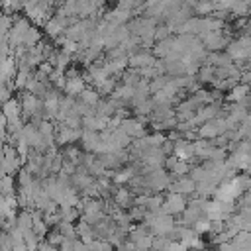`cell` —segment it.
<instances>
[{
  "label": "cell",
  "mask_w": 251,
  "mask_h": 251,
  "mask_svg": "<svg viewBox=\"0 0 251 251\" xmlns=\"http://www.w3.org/2000/svg\"><path fill=\"white\" fill-rule=\"evenodd\" d=\"M188 202H186V196L180 194V192H169L165 196V204H163V212L171 214V216H176V214H182L186 210Z\"/></svg>",
  "instance_id": "6da1fadb"
},
{
  "label": "cell",
  "mask_w": 251,
  "mask_h": 251,
  "mask_svg": "<svg viewBox=\"0 0 251 251\" xmlns=\"http://www.w3.org/2000/svg\"><path fill=\"white\" fill-rule=\"evenodd\" d=\"M227 53L233 61H247L251 55V37H239L233 43H229Z\"/></svg>",
  "instance_id": "7a4b0ae2"
},
{
  "label": "cell",
  "mask_w": 251,
  "mask_h": 251,
  "mask_svg": "<svg viewBox=\"0 0 251 251\" xmlns=\"http://www.w3.org/2000/svg\"><path fill=\"white\" fill-rule=\"evenodd\" d=\"M84 88H86V78H82V76L78 75V71L71 69V71L67 73L65 94H69V96H80V94L84 92Z\"/></svg>",
  "instance_id": "3957f363"
},
{
  "label": "cell",
  "mask_w": 251,
  "mask_h": 251,
  "mask_svg": "<svg viewBox=\"0 0 251 251\" xmlns=\"http://www.w3.org/2000/svg\"><path fill=\"white\" fill-rule=\"evenodd\" d=\"M112 200H114V204L118 206V208H122V210H129L133 204H135V194L131 192V188H127V186H116V190H114V194H112Z\"/></svg>",
  "instance_id": "277c9868"
},
{
  "label": "cell",
  "mask_w": 251,
  "mask_h": 251,
  "mask_svg": "<svg viewBox=\"0 0 251 251\" xmlns=\"http://www.w3.org/2000/svg\"><path fill=\"white\" fill-rule=\"evenodd\" d=\"M196 186H198V182L190 175L188 176H178L171 182L169 192H180V194L188 196V194H196Z\"/></svg>",
  "instance_id": "5b68a950"
},
{
  "label": "cell",
  "mask_w": 251,
  "mask_h": 251,
  "mask_svg": "<svg viewBox=\"0 0 251 251\" xmlns=\"http://www.w3.org/2000/svg\"><path fill=\"white\" fill-rule=\"evenodd\" d=\"M202 41H204V45H206L210 51H220L222 47H226V45L229 43V39H227L224 33H220V31L204 33V35H202Z\"/></svg>",
  "instance_id": "8992f818"
},
{
  "label": "cell",
  "mask_w": 251,
  "mask_h": 251,
  "mask_svg": "<svg viewBox=\"0 0 251 251\" xmlns=\"http://www.w3.org/2000/svg\"><path fill=\"white\" fill-rule=\"evenodd\" d=\"M153 65H157V61L145 49H141V51H137L129 57V67L131 69H145V67H153Z\"/></svg>",
  "instance_id": "52a82bcc"
},
{
  "label": "cell",
  "mask_w": 251,
  "mask_h": 251,
  "mask_svg": "<svg viewBox=\"0 0 251 251\" xmlns=\"http://www.w3.org/2000/svg\"><path fill=\"white\" fill-rule=\"evenodd\" d=\"M2 116H4L6 120H20V118L24 116L22 102H20V100H16V98L6 100V102H4V112H2Z\"/></svg>",
  "instance_id": "ba28073f"
},
{
  "label": "cell",
  "mask_w": 251,
  "mask_h": 251,
  "mask_svg": "<svg viewBox=\"0 0 251 251\" xmlns=\"http://www.w3.org/2000/svg\"><path fill=\"white\" fill-rule=\"evenodd\" d=\"M249 92H251V86H249L247 82H237V84L229 90L227 100H229V102H241V100H245V98L249 96Z\"/></svg>",
  "instance_id": "9c48e42d"
},
{
  "label": "cell",
  "mask_w": 251,
  "mask_h": 251,
  "mask_svg": "<svg viewBox=\"0 0 251 251\" xmlns=\"http://www.w3.org/2000/svg\"><path fill=\"white\" fill-rule=\"evenodd\" d=\"M76 233H78V237H80L84 243H90V241L96 239L94 226H90V224L84 222V220H78V224H76Z\"/></svg>",
  "instance_id": "30bf717a"
},
{
  "label": "cell",
  "mask_w": 251,
  "mask_h": 251,
  "mask_svg": "<svg viewBox=\"0 0 251 251\" xmlns=\"http://www.w3.org/2000/svg\"><path fill=\"white\" fill-rule=\"evenodd\" d=\"M16 226L22 229V231H27V229H31L33 227V212L31 210H22V212H18V216H16Z\"/></svg>",
  "instance_id": "8fae6325"
},
{
  "label": "cell",
  "mask_w": 251,
  "mask_h": 251,
  "mask_svg": "<svg viewBox=\"0 0 251 251\" xmlns=\"http://www.w3.org/2000/svg\"><path fill=\"white\" fill-rule=\"evenodd\" d=\"M76 98H78L80 102H84L86 106H92V108H96V104L102 100V98H100V92H98L96 88H88V86H86L84 92H82L80 96H76Z\"/></svg>",
  "instance_id": "7c38bea8"
},
{
  "label": "cell",
  "mask_w": 251,
  "mask_h": 251,
  "mask_svg": "<svg viewBox=\"0 0 251 251\" xmlns=\"http://www.w3.org/2000/svg\"><path fill=\"white\" fill-rule=\"evenodd\" d=\"M41 241H43V239H41L33 229L24 231V243H25V247H27L29 251H37L39 245H41Z\"/></svg>",
  "instance_id": "4fadbf2b"
},
{
  "label": "cell",
  "mask_w": 251,
  "mask_h": 251,
  "mask_svg": "<svg viewBox=\"0 0 251 251\" xmlns=\"http://www.w3.org/2000/svg\"><path fill=\"white\" fill-rule=\"evenodd\" d=\"M2 194L4 196H16V178H14V175H4V178H2Z\"/></svg>",
  "instance_id": "5bb4252c"
},
{
  "label": "cell",
  "mask_w": 251,
  "mask_h": 251,
  "mask_svg": "<svg viewBox=\"0 0 251 251\" xmlns=\"http://www.w3.org/2000/svg\"><path fill=\"white\" fill-rule=\"evenodd\" d=\"M86 245H88L90 251H114V249H116L108 239H98V237H96L94 241L86 243Z\"/></svg>",
  "instance_id": "9a60e30c"
},
{
  "label": "cell",
  "mask_w": 251,
  "mask_h": 251,
  "mask_svg": "<svg viewBox=\"0 0 251 251\" xmlns=\"http://www.w3.org/2000/svg\"><path fill=\"white\" fill-rule=\"evenodd\" d=\"M45 239H47L49 243H53V245L61 247V245H63V241H65L67 237H65V235L61 233V229L55 226V227H51V229H49V233H47V237H45Z\"/></svg>",
  "instance_id": "2e32d148"
},
{
  "label": "cell",
  "mask_w": 251,
  "mask_h": 251,
  "mask_svg": "<svg viewBox=\"0 0 251 251\" xmlns=\"http://www.w3.org/2000/svg\"><path fill=\"white\" fill-rule=\"evenodd\" d=\"M192 227H194L200 235H202V233H212V220H210L208 216H202V218H200Z\"/></svg>",
  "instance_id": "e0dca14e"
},
{
  "label": "cell",
  "mask_w": 251,
  "mask_h": 251,
  "mask_svg": "<svg viewBox=\"0 0 251 251\" xmlns=\"http://www.w3.org/2000/svg\"><path fill=\"white\" fill-rule=\"evenodd\" d=\"M0 251H14V239L10 231H4L0 237Z\"/></svg>",
  "instance_id": "ac0fdd59"
},
{
  "label": "cell",
  "mask_w": 251,
  "mask_h": 251,
  "mask_svg": "<svg viewBox=\"0 0 251 251\" xmlns=\"http://www.w3.org/2000/svg\"><path fill=\"white\" fill-rule=\"evenodd\" d=\"M37 251H61L57 245H53V243H49L47 239L45 241H41V245H39V249Z\"/></svg>",
  "instance_id": "d6986e66"
}]
</instances>
